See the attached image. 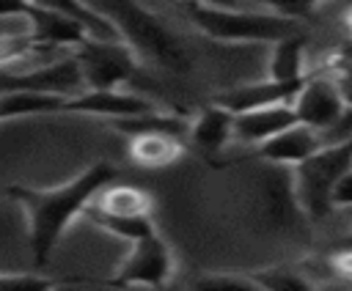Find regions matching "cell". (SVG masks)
Instances as JSON below:
<instances>
[{
  "label": "cell",
  "instance_id": "6da1fadb",
  "mask_svg": "<svg viewBox=\"0 0 352 291\" xmlns=\"http://www.w3.org/2000/svg\"><path fill=\"white\" fill-rule=\"evenodd\" d=\"M116 178L118 170L110 162H94L60 187H50V189H33L22 184L6 187V195L16 200L28 214V228H30L28 239L36 266H47L66 228L85 211V206L96 198V192L113 184Z\"/></svg>",
  "mask_w": 352,
  "mask_h": 291
},
{
  "label": "cell",
  "instance_id": "7a4b0ae2",
  "mask_svg": "<svg viewBox=\"0 0 352 291\" xmlns=\"http://www.w3.org/2000/svg\"><path fill=\"white\" fill-rule=\"evenodd\" d=\"M99 19H104L118 41H124L138 60H151L170 71H187L190 58L184 44L151 14L140 5V0H80Z\"/></svg>",
  "mask_w": 352,
  "mask_h": 291
},
{
  "label": "cell",
  "instance_id": "3957f363",
  "mask_svg": "<svg viewBox=\"0 0 352 291\" xmlns=\"http://www.w3.org/2000/svg\"><path fill=\"white\" fill-rule=\"evenodd\" d=\"M182 11L204 36L226 44H248V41L275 44L297 33V19L270 14V11L267 14L236 11L231 5H214V3H198V0H184Z\"/></svg>",
  "mask_w": 352,
  "mask_h": 291
},
{
  "label": "cell",
  "instance_id": "277c9868",
  "mask_svg": "<svg viewBox=\"0 0 352 291\" xmlns=\"http://www.w3.org/2000/svg\"><path fill=\"white\" fill-rule=\"evenodd\" d=\"M352 165V146L349 140H338L330 146H319L311 156L297 162L292 167V195L294 203L311 217V220H324L330 209V189L333 184L349 173Z\"/></svg>",
  "mask_w": 352,
  "mask_h": 291
},
{
  "label": "cell",
  "instance_id": "5b68a950",
  "mask_svg": "<svg viewBox=\"0 0 352 291\" xmlns=\"http://www.w3.org/2000/svg\"><path fill=\"white\" fill-rule=\"evenodd\" d=\"M74 60L85 91H118L138 71V55L118 38H85L74 47Z\"/></svg>",
  "mask_w": 352,
  "mask_h": 291
},
{
  "label": "cell",
  "instance_id": "8992f818",
  "mask_svg": "<svg viewBox=\"0 0 352 291\" xmlns=\"http://www.w3.org/2000/svg\"><path fill=\"white\" fill-rule=\"evenodd\" d=\"M344 77H305L300 91L292 99V110L297 124L314 129V132H327L338 124L349 121V96L344 88Z\"/></svg>",
  "mask_w": 352,
  "mask_h": 291
},
{
  "label": "cell",
  "instance_id": "52a82bcc",
  "mask_svg": "<svg viewBox=\"0 0 352 291\" xmlns=\"http://www.w3.org/2000/svg\"><path fill=\"white\" fill-rule=\"evenodd\" d=\"M0 19H22L28 25L30 38L41 47V49H74L80 41L88 38L85 27L63 14L55 11H44L38 5H33L30 0H0Z\"/></svg>",
  "mask_w": 352,
  "mask_h": 291
},
{
  "label": "cell",
  "instance_id": "ba28073f",
  "mask_svg": "<svg viewBox=\"0 0 352 291\" xmlns=\"http://www.w3.org/2000/svg\"><path fill=\"white\" fill-rule=\"evenodd\" d=\"M170 275H173V253L160 233H151L140 242H132L126 261L107 283L116 288H129V286L162 288L170 280Z\"/></svg>",
  "mask_w": 352,
  "mask_h": 291
},
{
  "label": "cell",
  "instance_id": "9c48e42d",
  "mask_svg": "<svg viewBox=\"0 0 352 291\" xmlns=\"http://www.w3.org/2000/svg\"><path fill=\"white\" fill-rule=\"evenodd\" d=\"M302 82H275V80H258L250 85H239L231 91H223L212 99V104L228 110L231 115L256 110V107H272V104H292L294 93Z\"/></svg>",
  "mask_w": 352,
  "mask_h": 291
},
{
  "label": "cell",
  "instance_id": "30bf717a",
  "mask_svg": "<svg viewBox=\"0 0 352 291\" xmlns=\"http://www.w3.org/2000/svg\"><path fill=\"white\" fill-rule=\"evenodd\" d=\"M154 110V102L121 93V91H82L77 96H66L63 113H85V115H104V118H124V115H140Z\"/></svg>",
  "mask_w": 352,
  "mask_h": 291
},
{
  "label": "cell",
  "instance_id": "8fae6325",
  "mask_svg": "<svg viewBox=\"0 0 352 291\" xmlns=\"http://www.w3.org/2000/svg\"><path fill=\"white\" fill-rule=\"evenodd\" d=\"M322 146V137L319 132L302 126V124H294L272 137H267L264 143L253 146V156L264 159V162H272V165H286V167H294L297 162H302L305 156H311L316 148Z\"/></svg>",
  "mask_w": 352,
  "mask_h": 291
},
{
  "label": "cell",
  "instance_id": "7c38bea8",
  "mask_svg": "<svg viewBox=\"0 0 352 291\" xmlns=\"http://www.w3.org/2000/svg\"><path fill=\"white\" fill-rule=\"evenodd\" d=\"M294 110L292 104H272V107H256V110H245L236 113L231 121V137L248 146H258L267 137L294 126Z\"/></svg>",
  "mask_w": 352,
  "mask_h": 291
},
{
  "label": "cell",
  "instance_id": "4fadbf2b",
  "mask_svg": "<svg viewBox=\"0 0 352 291\" xmlns=\"http://www.w3.org/2000/svg\"><path fill=\"white\" fill-rule=\"evenodd\" d=\"M182 137L168 132H140L129 137V156L140 167H168L182 156Z\"/></svg>",
  "mask_w": 352,
  "mask_h": 291
},
{
  "label": "cell",
  "instance_id": "5bb4252c",
  "mask_svg": "<svg viewBox=\"0 0 352 291\" xmlns=\"http://www.w3.org/2000/svg\"><path fill=\"white\" fill-rule=\"evenodd\" d=\"M231 121H234V115L228 110H223L217 104H209L198 113L195 121L187 124V135L195 146L214 154L231 140Z\"/></svg>",
  "mask_w": 352,
  "mask_h": 291
},
{
  "label": "cell",
  "instance_id": "9a60e30c",
  "mask_svg": "<svg viewBox=\"0 0 352 291\" xmlns=\"http://www.w3.org/2000/svg\"><path fill=\"white\" fill-rule=\"evenodd\" d=\"M94 209L107 211V214H129V217H151L154 198L129 184H107L104 189L96 192V203L91 200Z\"/></svg>",
  "mask_w": 352,
  "mask_h": 291
},
{
  "label": "cell",
  "instance_id": "2e32d148",
  "mask_svg": "<svg viewBox=\"0 0 352 291\" xmlns=\"http://www.w3.org/2000/svg\"><path fill=\"white\" fill-rule=\"evenodd\" d=\"M270 80H275V82H302L305 80V38L300 33L286 36L272 44Z\"/></svg>",
  "mask_w": 352,
  "mask_h": 291
},
{
  "label": "cell",
  "instance_id": "e0dca14e",
  "mask_svg": "<svg viewBox=\"0 0 352 291\" xmlns=\"http://www.w3.org/2000/svg\"><path fill=\"white\" fill-rule=\"evenodd\" d=\"M113 126L121 132V135H140V132H168V135H176V137H184L187 135V118L182 115H170V113H157V110H148V113H140V115H124V118H110Z\"/></svg>",
  "mask_w": 352,
  "mask_h": 291
},
{
  "label": "cell",
  "instance_id": "ac0fdd59",
  "mask_svg": "<svg viewBox=\"0 0 352 291\" xmlns=\"http://www.w3.org/2000/svg\"><path fill=\"white\" fill-rule=\"evenodd\" d=\"M82 214H88L102 231H107V233H113V236H118V239H124V242H140V239H146V236H151V233H157V228H154V220L151 217H129V214H107V211H99V209H94L91 203L85 206V211Z\"/></svg>",
  "mask_w": 352,
  "mask_h": 291
},
{
  "label": "cell",
  "instance_id": "d6986e66",
  "mask_svg": "<svg viewBox=\"0 0 352 291\" xmlns=\"http://www.w3.org/2000/svg\"><path fill=\"white\" fill-rule=\"evenodd\" d=\"M30 3L38 5V8H44V11H55V14H63V16L74 19V22H80L91 38H118V36L113 33V27H110L104 19H99V16H96L88 5H82L80 0H30Z\"/></svg>",
  "mask_w": 352,
  "mask_h": 291
},
{
  "label": "cell",
  "instance_id": "ffe728a7",
  "mask_svg": "<svg viewBox=\"0 0 352 291\" xmlns=\"http://www.w3.org/2000/svg\"><path fill=\"white\" fill-rule=\"evenodd\" d=\"M261 291H314V286L294 269L286 266H267L248 275Z\"/></svg>",
  "mask_w": 352,
  "mask_h": 291
},
{
  "label": "cell",
  "instance_id": "44dd1931",
  "mask_svg": "<svg viewBox=\"0 0 352 291\" xmlns=\"http://www.w3.org/2000/svg\"><path fill=\"white\" fill-rule=\"evenodd\" d=\"M36 52H50V49H41V47L30 38L28 27H19V25H16V27L0 33V69L14 66V63H19V60H28V58L36 55Z\"/></svg>",
  "mask_w": 352,
  "mask_h": 291
},
{
  "label": "cell",
  "instance_id": "7402d4cb",
  "mask_svg": "<svg viewBox=\"0 0 352 291\" xmlns=\"http://www.w3.org/2000/svg\"><path fill=\"white\" fill-rule=\"evenodd\" d=\"M190 291H261V288L248 275L204 272V275H192Z\"/></svg>",
  "mask_w": 352,
  "mask_h": 291
},
{
  "label": "cell",
  "instance_id": "603a6c76",
  "mask_svg": "<svg viewBox=\"0 0 352 291\" xmlns=\"http://www.w3.org/2000/svg\"><path fill=\"white\" fill-rule=\"evenodd\" d=\"M0 291H55V283L38 275H0Z\"/></svg>",
  "mask_w": 352,
  "mask_h": 291
},
{
  "label": "cell",
  "instance_id": "cb8c5ba5",
  "mask_svg": "<svg viewBox=\"0 0 352 291\" xmlns=\"http://www.w3.org/2000/svg\"><path fill=\"white\" fill-rule=\"evenodd\" d=\"M270 8V14H280V16H289V19H300L305 16L308 11H314V5L319 0H258Z\"/></svg>",
  "mask_w": 352,
  "mask_h": 291
},
{
  "label": "cell",
  "instance_id": "d4e9b609",
  "mask_svg": "<svg viewBox=\"0 0 352 291\" xmlns=\"http://www.w3.org/2000/svg\"><path fill=\"white\" fill-rule=\"evenodd\" d=\"M352 203V170L349 173H344L336 184H333V189H330V209L336 211V209H346Z\"/></svg>",
  "mask_w": 352,
  "mask_h": 291
},
{
  "label": "cell",
  "instance_id": "484cf974",
  "mask_svg": "<svg viewBox=\"0 0 352 291\" xmlns=\"http://www.w3.org/2000/svg\"><path fill=\"white\" fill-rule=\"evenodd\" d=\"M11 27H16L14 19H0V33H3V30H11Z\"/></svg>",
  "mask_w": 352,
  "mask_h": 291
},
{
  "label": "cell",
  "instance_id": "4316f807",
  "mask_svg": "<svg viewBox=\"0 0 352 291\" xmlns=\"http://www.w3.org/2000/svg\"><path fill=\"white\" fill-rule=\"evenodd\" d=\"M179 3H184V0H179ZM198 3H212V0H198Z\"/></svg>",
  "mask_w": 352,
  "mask_h": 291
}]
</instances>
